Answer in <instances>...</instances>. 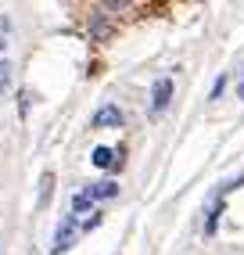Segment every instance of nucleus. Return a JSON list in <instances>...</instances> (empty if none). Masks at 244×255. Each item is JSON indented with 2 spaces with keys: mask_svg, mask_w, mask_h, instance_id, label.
<instances>
[{
  "mask_svg": "<svg viewBox=\"0 0 244 255\" xmlns=\"http://www.w3.org/2000/svg\"><path fill=\"white\" fill-rule=\"evenodd\" d=\"M76 234H79V219H76L72 212H68V216L61 219V223H58V230H54V248H50V252H54V255L68 252V248L76 245Z\"/></svg>",
  "mask_w": 244,
  "mask_h": 255,
  "instance_id": "nucleus-1",
  "label": "nucleus"
},
{
  "mask_svg": "<svg viewBox=\"0 0 244 255\" xmlns=\"http://www.w3.org/2000/svg\"><path fill=\"white\" fill-rule=\"evenodd\" d=\"M126 119H122V112L115 108V105H104V108H97L94 112V119H90V126L94 129H119Z\"/></svg>",
  "mask_w": 244,
  "mask_h": 255,
  "instance_id": "nucleus-2",
  "label": "nucleus"
},
{
  "mask_svg": "<svg viewBox=\"0 0 244 255\" xmlns=\"http://www.w3.org/2000/svg\"><path fill=\"white\" fill-rule=\"evenodd\" d=\"M169 101H172V79L162 76L158 83H154V90H151V112H165Z\"/></svg>",
  "mask_w": 244,
  "mask_h": 255,
  "instance_id": "nucleus-3",
  "label": "nucleus"
},
{
  "mask_svg": "<svg viewBox=\"0 0 244 255\" xmlns=\"http://www.w3.org/2000/svg\"><path fill=\"white\" fill-rule=\"evenodd\" d=\"M83 191H86V198H90V201H108V198L119 194V183H112V180H97V183H86Z\"/></svg>",
  "mask_w": 244,
  "mask_h": 255,
  "instance_id": "nucleus-4",
  "label": "nucleus"
},
{
  "mask_svg": "<svg viewBox=\"0 0 244 255\" xmlns=\"http://www.w3.org/2000/svg\"><path fill=\"white\" fill-rule=\"evenodd\" d=\"M50 194H54V173H43L40 176V198H36V209L50 205Z\"/></svg>",
  "mask_w": 244,
  "mask_h": 255,
  "instance_id": "nucleus-5",
  "label": "nucleus"
},
{
  "mask_svg": "<svg viewBox=\"0 0 244 255\" xmlns=\"http://www.w3.org/2000/svg\"><path fill=\"white\" fill-rule=\"evenodd\" d=\"M90 212H94V201L86 198V191H79V194L72 198V216H76V219H86Z\"/></svg>",
  "mask_w": 244,
  "mask_h": 255,
  "instance_id": "nucleus-6",
  "label": "nucleus"
},
{
  "mask_svg": "<svg viewBox=\"0 0 244 255\" xmlns=\"http://www.w3.org/2000/svg\"><path fill=\"white\" fill-rule=\"evenodd\" d=\"M219 216H223V198H216V201H212V209H208V219H205V237H212V234H216Z\"/></svg>",
  "mask_w": 244,
  "mask_h": 255,
  "instance_id": "nucleus-7",
  "label": "nucleus"
},
{
  "mask_svg": "<svg viewBox=\"0 0 244 255\" xmlns=\"http://www.w3.org/2000/svg\"><path fill=\"white\" fill-rule=\"evenodd\" d=\"M7 90H11V61L0 58V97H4Z\"/></svg>",
  "mask_w": 244,
  "mask_h": 255,
  "instance_id": "nucleus-8",
  "label": "nucleus"
},
{
  "mask_svg": "<svg viewBox=\"0 0 244 255\" xmlns=\"http://www.w3.org/2000/svg\"><path fill=\"white\" fill-rule=\"evenodd\" d=\"M226 83H230V76H219V79L212 83V101H219V97H223V90H226Z\"/></svg>",
  "mask_w": 244,
  "mask_h": 255,
  "instance_id": "nucleus-9",
  "label": "nucleus"
},
{
  "mask_svg": "<svg viewBox=\"0 0 244 255\" xmlns=\"http://www.w3.org/2000/svg\"><path fill=\"white\" fill-rule=\"evenodd\" d=\"M104 32H108V25H104V22H101V18H97V22H94V25H90V36H104Z\"/></svg>",
  "mask_w": 244,
  "mask_h": 255,
  "instance_id": "nucleus-10",
  "label": "nucleus"
},
{
  "mask_svg": "<svg viewBox=\"0 0 244 255\" xmlns=\"http://www.w3.org/2000/svg\"><path fill=\"white\" fill-rule=\"evenodd\" d=\"M18 112H22V115L29 112V90H22V101H18Z\"/></svg>",
  "mask_w": 244,
  "mask_h": 255,
  "instance_id": "nucleus-11",
  "label": "nucleus"
},
{
  "mask_svg": "<svg viewBox=\"0 0 244 255\" xmlns=\"http://www.w3.org/2000/svg\"><path fill=\"white\" fill-rule=\"evenodd\" d=\"M237 97H241V101H244V79H241V83H237Z\"/></svg>",
  "mask_w": 244,
  "mask_h": 255,
  "instance_id": "nucleus-12",
  "label": "nucleus"
}]
</instances>
